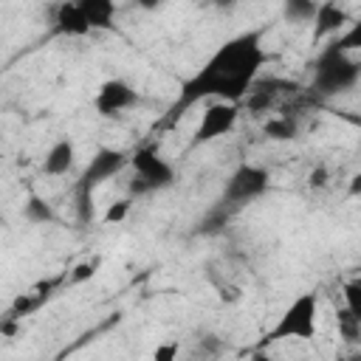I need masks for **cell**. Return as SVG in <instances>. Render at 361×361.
<instances>
[{"label":"cell","instance_id":"cell-1","mask_svg":"<svg viewBox=\"0 0 361 361\" xmlns=\"http://www.w3.org/2000/svg\"><path fill=\"white\" fill-rule=\"evenodd\" d=\"M268 62V51L262 42V31H243L226 39L189 79H183L178 99L172 104V116L180 110L214 99V102H243L251 85L257 82L262 65Z\"/></svg>","mask_w":361,"mask_h":361},{"label":"cell","instance_id":"cell-2","mask_svg":"<svg viewBox=\"0 0 361 361\" xmlns=\"http://www.w3.org/2000/svg\"><path fill=\"white\" fill-rule=\"evenodd\" d=\"M358 42H361V28L353 23L341 34L330 37L327 45H322L319 56L313 59V79H310L316 96H338L358 85L361 79Z\"/></svg>","mask_w":361,"mask_h":361},{"label":"cell","instance_id":"cell-3","mask_svg":"<svg viewBox=\"0 0 361 361\" xmlns=\"http://www.w3.org/2000/svg\"><path fill=\"white\" fill-rule=\"evenodd\" d=\"M130 164V155L124 149H116V147H99L93 152V158L87 161V166L82 169L79 180H76V217L79 223H93V192L116 178L124 166Z\"/></svg>","mask_w":361,"mask_h":361},{"label":"cell","instance_id":"cell-4","mask_svg":"<svg viewBox=\"0 0 361 361\" xmlns=\"http://www.w3.org/2000/svg\"><path fill=\"white\" fill-rule=\"evenodd\" d=\"M319 333V296L299 293L279 313L274 327L265 333V341H310Z\"/></svg>","mask_w":361,"mask_h":361},{"label":"cell","instance_id":"cell-5","mask_svg":"<svg viewBox=\"0 0 361 361\" xmlns=\"http://www.w3.org/2000/svg\"><path fill=\"white\" fill-rule=\"evenodd\" d=\"M130 166H133L130 195H135V197L169 189L175 183V166L149 144H144V147L130 152Z\"/></svg>","mask_w":361,"mask_h":361},{"label":"cell","instance_id":"cell-6","mask_svg":"<svg viewBox=\"0 0 361 361\" xmlns=\"http://www.w3.org/2000/svg\"><path fill=\"white\" fill-rule=\"evenodd\" d=\"M268 183H271V175L265 166H257V164H240L223 183V206L226 209H243L254 200H259L265 192H268Z\"/></svg>","mask_w":361,"mask_h":361},{"label":"cell","instance_id":"cell-7","mask_svg":"<svg viewBox=\"0 0 361 361\" xmlns=\"http://www.w3.org/2000/svg\"><path fill=\"white\" fill-rule=\"evenodd\" d=\"M237 121H240V104L237 102H212L203 110L192 141L195 144H212V141L228 135L237 127Z\"/></svg>","mask_w":361,"mask_h":361},{"label":"cell","instance_id":"cell-8","mask_svg":"<svg viewBox=\"0 0 361 361\" xmlns=\"http://www.w3.org/2000/svg\"><path fill=\"white\" fill-rule=\"evenodd\" d=\"M135 104H138V90L127 79H104L93 96V107L104 118L121 116Z\"/></svg>","mask_w":361,"mask_h":361},{"label":"cell","instance_id":"cell-9","mask_svg":"<svg viewBox=\"0 0 361 361\" xmlns=\"http://www.w3.org/2000/svg\"><path fill=\"white\" fill-rule=\"evenodd\" d=\"M51 31L56 37H65V39H79V37H87L93 34L85 14L79 11V6L73 0H59L51 11Z\"/></svg>","mask_w":361,"mask_h":361},{"label":"cell","instance_id":"cell-10","mask_svg":"<svg viewBox=\"0 0 361 361\" xmlns=\"http://www.w3.org/2000/svg\"><path fill=\"white\" fill-rule=\"evenodd\" d=\"M310 23H313V39H330V37L341 34L353 23V17L347 14L344 6H338L333 0H319V8Z\"/></svg>","mask_w":361,"mask_h":361},{"label":"cell","instance_id":"cell-11","mask_svg":"<svg viewBox=\"0 0 361 361\" xmlns=\"http://www.w3.org/2000/svg\"><path fill=\"white\" fill-rule=\"evenodd\" d=\"M73 161H76V144L71 138H56L42 155V175L62 178L73 169Z\"/></svg>","mask_w":361,"mask_h":361},{"label":"cell","instance_id":"cell-12","mask_svg":"<svg viewBox=\"0 0 361 361\" xmlns=\"http://www.w3.org/2000/svg\"><path fill=\"white\" fill-rule=\"evenodd\" d=\"M73 3L85 14L90 31H110L116 25V14H118L116 0H73Z\"/></svg>","mask_w":361,"mask_h":361},{"label":"cell","instance_id":"cell-13","mask_svg":"<svg viewBox=\"0 0 361 361\" xmlns=\"http://www.w3.org/2000/svg\"><path fill=\"white\" fill-rule=\"evenodd\" d=\"M56 217V212H54V206L42 197V195H28L25 197V203H23V220H28L31 226H45V223H51Z\"/></svg>","mask_w":361,"mask_h":361},{"label":"cell","instance_id":"cell-14","mask_svg":"<svg viewBox=\"0 0 361 361\" xmlns=\"http://www.w3.org/2000/svg\"><path fill=\"white\" fill-rule=\"evenodd\" d=\"M319 0H282V17L293 25H305L313 20Z\"/></svg>","mask_w":361,"mask_h":361},{"label":"cell","instance_id":"cell-15","mask_svg":"<svg viewBox=\"0 0 361 361\" xmlns=\"http://www.w3.org/2000/svg\"><path fill=\"white\" fill-rule=\"evenodd\" d=\"M265 135L271 141H290V138L299 135V124L290 116H274V118L265 121Z\"/></svg>","mask_w":361,"mask_h":361},{"label":"cell","instance_id":"cell-16","mask_svg":"<svg viewBox=\"0 0 361 361\" xmlns=\"http://www.w3.org/2000/svg\"><path fill=\"white\" fill-rule=\"evenodd\" d=\"M130 209H133V200H130V197H121V200H116V203L107 206V212H104L102 220H104V223H121V220H127Z\"/></svg>","mask_w":361,"mask_h":361},{"label":"cell","instance_id":"cell-17","mask_svg":"<svg viewBox=\"0 0 361 361\" xmlns=\"http://www.w3.org/2000/svg\"><path fill=\"white\" fill-rule=\"evenodd\" d=\"M96 268H99V257H93V259H85V262H79V265L73 268V274H71V282H85V279L96 276Z\"/></svg>","mask_w":361,"mask_h":361},{"label":"cell","instance_id":"cell-18","mask_svg":"<svg viewBox=\"0 0 361 361\" xmlns=\"http://www.w3.org/2000/svg\"><path fill=\"white\" fill-rule=\"evenodd\" d=\"M324 183H327V169H324V166L313 169V172H310V186H324Z\"/></svg>","mask_w":361,"mask_h":361},{"label":"cell","instance_id":"cell-19","mask_svg":"<svg viewBox=\"0 0 361 361\" xmlns=\"http://www.w3.org/2000/svg\"><path fill=\"white\" fill-rule=\"evenodd\" d=\"M135 6L144 8V11H158L164 6V0H135Z\"/></svg>","mask_w":361,"mask_h":361},{"label":"cell","instance_id":"cell-20","mask_svg":"<svg viewBox=\"0 0 361 361\" xmlns=\"http://www.w3.org/2000/svg\"><path fill=\"white\" fill-rule=\"evenodd\" d=\"M175 355V347H164V350H155V358H172Z\"/></svg>","mask_w":361,"mask_h":361}]
</instances>
